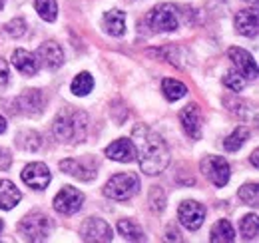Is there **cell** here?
<instances>
[{"label":"cell","instance_id":"6da1fadb","mask_svg":"<svg viewBox=\"0 0 259 243\" xmlns=\"http://www.w3.org/2000/svg\"><path fill=\"white\" fill-rule=\"evenodd\" d=\"M132 138H134L136 155L140 159L142 172L148 176H160L169 166V150L163 138L144 124H138L132 130Z\"/></svg>","mask_w":259,"mask_h":243},{"label":"cell","instance_id":"7a4b0ae2","mask_svg":"<svg viewBox=\"0 0 259 243\" xmlns=\"http://www.w3.org/2000/svg\"><path fill=\"white\" fill-rule=\"evenodd\" d=\"M90 118L86 112L64 108L54 120V136L66 144H78L88 136Z\"/></svg>","mask_w":259,"mask_h":243},{"label":"cell","instance_id":"3957f363","mask_svg":"<svg viewBox=\"0 0 259 243\" xmlns=\"http://www.w3.org/2000/svg\"><path fill=\"white\" fill-rule=\"evenodd\" d=\"M138 191H140V178L136 174H116L104 187V193L116 201H126Z\"/></svg>","mask_w":259,"mask_h":243},{"label":"cell","instance_id":"277c9868","mask_svg":"<svg viewBox=\"0 0 259 243\" xmlns=\"http://www.w3.org/2000/svg\"><path fill=\"white\" fill-rule=\"evenodd\" d=\"M18 233L26 241H44L50 233V219L38 212L28 213L18 223Z\"/></svg>","mask_w":259,"mask_h":243},{"label":"cell","instance_id":"5b68a950","mask_svg":"<svg viewBox=\"0 0 259 243\" xmlns=\"http://www.w3.org/2000/svg\"><path fill=\"white\" fill-rule=\"evenodd\" d=\"M148 24L154 32H174L180 24L178 8L174 4H160L148 14Z\"/></svg>","mask_w":259,"mask_h":243},{"label":"cell","instance_id":"8992f818","mask_svg":"<svg viewBox=\"0 0 259 243\" xmlns=\"http://www.w3.org/2000/svg\"><path fill=\"white\" fill-rule=\"evenodd\" d=\"M201 172L205 174V178L213 185L218 187H224L229 182V176H231V170H229V164L222 155H207L203 161H201Z\"/></svg>","mask_w":259,"mask_h":243},{"label":"cell","instance_id":"52a82bcc","mask_svg":"<svg viewBox=\"0 0 259 243\" xmlns=\"http://www.w3.org/2000/svg\"><path fill=\"white\" fill-rule=\"evenodd\" d=\"M80 235L84 241H92V243H108L112 241V227L104 221V219H86L82 223V229H80Z\"/></svg>","mask_w":259,"mask_h":243},{"label":"cell","instance_id":"ba28073f","mask_svg":"<svg viewBox=\"0 0 259 243\" xmlns=\"http://www.w3.org/2000/svg\"><path fill=\"white\" fill-rule=\"evenodd\" d=\"M82 204H84V195H82L78 189L68 187V185L62 187V189L58 191V195L54 197V208H56V212L64 213V215L76 213L82 208Z\"/></svg>","mask_w":259,"mask_h":243},{"label":"cell","instance_id":"9c48e42d","mask_svg":"<svg viewBox=\"0 0 259 243\" xmlns=\"http://www.w3.org/2000/svg\"><path fill=\"white\" fill-rule=\"evenodd\" d=\"M178 215H180V221H182L188 229L195 231V229L201 227V223H203V219H205V208H203L201 204L194 201V199H190V201H184V204L180 206Z\"/></svg>","mask_w":259,"mask_h":243},{"label":"cell","instance_id":"30bf717a","mask_svg":"<svg viewBox=\"0 0 259 243\" xmlns=\"http://www.w3.org/2000/svg\"><path fill=\"white\" fill-rule=\"evenodd\" d=\"M229 58L233 62V66L237 68V72L245 78V80H255L257 78V64L249 56V52L241 50V48H229Z\"/></svg>","mask_w":259,"mask_h":243},{"label":"cell","instance_id":"8fae6325","mask_svg":"<svg viewBox=\"0 0 259 243\" xmlns=\"http://www.w3.org/2000/svg\"><path fill=\"white\" fill-rule=\"evenodd\" d=\"M22 180L32 189H44L50 183V172L44 164L32 161L22 170Z\"/></svg>","mask_w":259,"mask_h":243},{"label":"cell","instance_id":"7c38bea8","mask_svg":"<svg viewBox=\"0 0 259 243\" xmlns=\"http://www.w3.org/2000/svg\"><path fill=\"white\" fill-rule=\"evenodd\" d=\"M180 122H182L184 132H186L192 140H199V138H201V116H199V108H197L195 104L186 106V108L180 112Z\"/></svg>","mask_w":259,"mask_h":243},{"label":"cell","instance_id":"4fadbf2b","mask_svg":"<svg viewBox=\"0 0 259 243\" xmlns=\"http://www.w3.org/2000/svg\"><path fill=\"white\" fill-rule=\"evenodd\" d=\"M38 62H42L46 68H50V70H56V68H60L62 64H64V52H62V48L56 44V42H44L40 48H38Z\"/></svg>","mask_w":259,"mask_h":243},{"label":"cell","instance_id":"5bb4252c","mask_svg":"<svg viewBox=\"0 0 259 243\" xmlns=\"http://www.w3.org/2000/svg\"><path fill=\"white\" fill-rule=\"evenodd\" d=\"M106 155H108L110 159H114V161L130 164V161L136 159V146H134V142L122 138V140H116L114 144H110V146L106 148Z\"/></svg>","mask_w":259,"mask_h":243},{"label":"cell","instance_id":"9a60e30c","mask_svg":"<svg viewBox=\"0 0 259 243\" xmlns=\"http://www.w3.org/2000/svg\"><path fill=\"white\" fill-rule=\"evenodd\" d=\"M44 94L40 90H26L18 98V108L28 114V116H38L40 112H44Z\"/></svg>","mask_w":259,"mask_h":243},{"label":"cell","instance_id":"2e32d148","mask_svg":"<svg viewBox=\"0 0 259 243\" xmlns=\"http://www.w3.org/2000/svg\"><path fill=\"white\" fill-rule=\"evenodd\" d=\"M235 28L241 36L255 38L257 36V10H239L235 14Z\"/></svg>","mask_w":259,"mask_h":243},{"label":"cell","instance_id":"e0dca14e","mask_svg":"<svg viewBox=\"0 0 259 243\" xmlns=\"http://www.w3.org/2000/svg\"><path fill=\"white\" fill-rule=\"evenodd\" d=\"M60 170L66 172L68 176H74V178L82 180V182H90V180H94V178H96V172H94V170H90V168L82 166V161L72 159V157L60 161Z\"/></svg>","mask_w":259,"mask_h":243},{"label":"cell","instance_id":"ac0fdd59","mask_svg":"<svg viewBox=\"0 0 259 243\" xmlns=\"http://www.w3.org/2000/svg\"><path fill=\"white\" fill-rule=\"evenodd\" d=\"M12 64L22 72V74H26V76H34L36 72H38V66H40V62L36 60V56L30 54V52H26V50H14V54H12Z\"/></svg>","mask_w":259,"mask_h":243},{"label":"cell","instance_id":"d6986e66","mask_svg":"<svg viewBox=\"0 0 259 243\" xmlns=\"http://www.w3.org/2000/svg\"><path fill=\"white\" fill-rule=\"evenodd\" d=\"M22 193L20 189L8 180L0 182V210H12L18 201H20Z\"/></svg>","mask_w":259,"mask_h":243},{"label":"cell","instance_id":"ffe728a7","mask_svg":"<svg viewBox=\"0 0 259 243\" xmlns=\"http://www.w3.org/2000/svg\"><path fill=\"white\" fill-rule=\"evenodd\" d=\"M104 28L112 36H122L126 32V14L120 10H110L104 16Z\"/></svg>","mask_w":259,"mask_h":243},{"label":"cell","instance_id":"44dd1931","mask_svg":"<svg viewBox=\"0 0 259 243\" xmlns=\"http://www.w3.org/2000/svg\"><path fill=\"white\" fill-rule=\"evenodd\" d=\"M235 239V231H233V225L227 221V219H220L213 227H211V235H209V241H218V243H231Z\"/></svg>","mask_w":259,"mask_h":243},{"label":"cell","instance_id":"7402d4cb","mask_svg":"<svg viewBox=\"0 0 259 243\" xmlns=\"http://www.w3.org/2000/svg\"><path fill=\"white\" fill-rule=\"evenodd\" d=\"M16 144H18L20 150L36 152V150H40V146H42V138H40V134H36L34 130H22V132L16 136Z\"/></svg>","mask_w":259,"mask_h":243},{"label":"cell","instance_id":"603a6c76","mask_svg":"<svg viewBox=\"0 0 259 243\" xmlns=\"http://www.w3.org/2000/svg\"><path fill=\"white\" fill-rule=\"evenodd\" d=\"M247 140H249V128L239 126V128L233 130L231 136H227V140L224 142V148H226L227 152H237Z\"/></svg>","mask_w":259,"mask_h":243},{"label":"cell","instance_id":"cb8c5ba5","mask_svg":"<svg viewBox=\"0 0 259 243\" xmlns=\"http://www.w3.org/2000/svg\"><path fill=\"white\" fill-rule=\"evenodd\" d=\"M162 92L169 102H176V100H180V98H184L188 94V88H186V84H182V82H178L174 78H165L162 82Z\"/></svg>","mask_w":259,"mask_h":243},{"label":"cell","instance_id":"d4e9b609","mask_svg":"<svg viewBox=\"0 0 259 243\" xmlns=\"http://www.w3.org/2000/svg\"><path fill=\"white\" fill-rule=\"evenodd\" d=\"M118 231H120L128 241H144V239H146L142 227H140L138 223H134L132 219H122V221L118 223Z\"/></svg>","mask_w":259,"mask_h":243},{"label":"cell","instance_id":"484cf974","mask_svg":"<svg viewBox=\"0 0 259 243\" xmlns=\"http://www.w3.org/2000/svg\"><path fill=\"white\" fill-rule=\"evenodd\" d=\"M34 6H36V12L40 14L42 20H46V22H54L56 20V16H58L56 0H34Z\"/></svg>","mask_w":259,"mask_h":243},{"label":"cell","instance_id":"4316f807","mask_svg":"<svg viewBox=\"0 0 259 243\" xmlns=\"http://www.w3.org/2000/svg\"><path fill=\"white\" fill-rule=\"evenodd\" d=\"M257 233H259V219L257 215L253 213V215H245L243 219H241V235H243V239L245 241H255L257 239Z\"/></svg>","mask_w":259,"mask_h":243},{"label":"cell","instance_id":"83f0119b","mask_svg":"<svg viewBox=\"0 0 259 243\" xmlns=\"http://www.w3.org/2000/svg\"><path fill=\"white\" fill-rule=\"evenodd\" d=\"M94 88V78L88 74V72H82V74H78L76 78H74V82H72V92L76 94V96H86V94H90Z\"/></svg>","mask_w":259,"mask_h":243},{"label":"cell","instance_id":"f1b7e54d","mask_svg":"<svg viewBox=\"0 0 259 243\" xmlns=\"http://www.w3.org/2000/svg\"><path fill=\"white\" fill-rule=\"evenodd\" d=\"M239 197H241V201H245V204H249V206L257 208V204H259L257 183H245V185L239 189Z\"/></svg>","mask_w":259,"mask_h":243},{"label":"cell","instance_id":"f546056e","mask_svg":"<svg viewBox=\"0 0 259 243\" xmlns=\"http://www.w3.org/2000/svg\"><path fill=\"white\" fill-rule=\"evenodd\" d=\"M224 84H226L229 90L241 92L243 86H245V78L239 72H227L226 76H224Z\"/></svg>","mask_w":259,"mask_h":243},{"label":"cell","instance_id":"4dcf8cb0","mask_svg":"<svg viewBox=\"0 0 259 243\" xmlns=\"http://www.w3.org/2000/svg\"><path fill=\"white\" fill-rule=\"evenodd\" d=\"M6 32H8L10 36L18 38V36H22V34L26 32V22H24L22 18H14V20H10V22L6 24Z\"/></svg>","mask_w":259,"mask_h":243},{"label":"cell","instance_id":"1f68e13d","mask_svg":"<svg viewBox=\"0 0 259 243\" xmlns=\"http://www.w3.org/2000/svg\"><path fill=\"white\" fill-rule=\"evenodd\" d=\"M150 201H152V210H154L156 213H160L163 208H165V197H163V193L160 187L152 189V193H150Z\"/></svg>","mask_w":259,"mask_h":243},{"label":"cell","instance_id":"d6a6232c","mask_svg":"<svg viewBox=\"0 0 259 243\" xmlns=\"http://www.w3.org/2000/svg\"><path fill=\"white\" fill-rule=\"evenodd\" d=\"M10 82V68H8V62L4 58H0V88H6Z\"/></svg>","mask_w":259,"mask_h":243},{"label":"cell","instance_id":"836d02e7","mask_svg":"<svg viewBox=\"0 0 259 243\" xmlns=\"http://www.w3.org/2000/svg\"><path fill=\"white\" fill-rule=\"evenodd\" d=\"M10 164H12L10 152H8V150H4V148H0V170H2V172H6V170L10 168Z\"/></svg>","mask_w":259,"mask_h":243},{"label":"cell","instance_id":"e575fe53","mask_svg":"<svg viewBox=\"0 0 259 243\" xmlns=\"http://www.w3.org/2000/svg\"><path fill=\"white\" fill-rule=\"evenodd\" d=\"M257 155H259V152H257V150H255V152L251 153V164H253V166H255V168H257Z\"/></svg>","mask_w":259,"mask_h":243},{"label":"cell","instance_id":"d590c367","mask_svg":"<svg viewBox=\"0 0 259 243\" xmlns=\"http://www.w3.org/2000/svg\"><path fill=\"white\" fill-rule=\"evenodd\" d=\"M2 132H6V120L0 116V134H2Z\"/></svg>","mask_w":259,"mask_h":243},{"label":"cell","instance_id":"8d00e7d4","mask_svg":"<svg viewBox=\"0 0 259 243\" xmlns=\"http://www.w3.org/2000/svg\"><path fill=\"white\" fill-rule=\"evenodd\" d=\"M2 8H4V0H0V10H2Z\"/></svg>","mask_w":259,"mask_h":243},{"label":"cell","instance_id":"74e56055","mask_svg":"<svg viewBox=\"0 0 259 243\" xmlns=\"http://www.w3.org/2000/svg\"><path fill=\"white\" fill-rule=\"evenodd\" d=\"M2 227H4V225H2V219H0V231H2Z\"/></svg>","mask_w":259,"mask_h":243}]
</instances>
